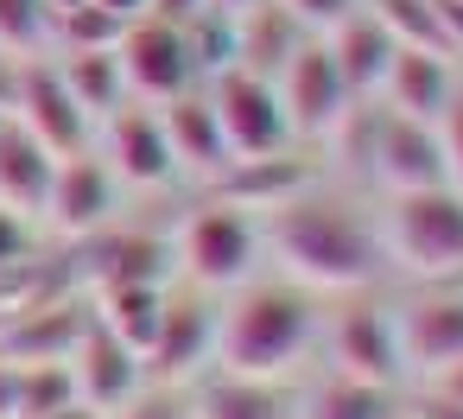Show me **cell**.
<instances>
[{"instance_id":"obj_25","label":"cell","mask_w":463,"mask_h":419,"mask_svg":"<svg viewBox=\"0 0 463 419\" xmlns=\"http://www.w3.org/2000/svg\"><path fill=\"white\" fill-rule=\"evenodd\" d=\"M165 292H172V286H96L90 311H96L102 330H115V337H121L128 349H140V362H146V349H153V337H159V318H165Z\"/></svg>"},{"instance_id":"obj_17","label":"cell","mask_w":463,"mask_h":419,"mask_svg":"<svg viewBox=\"0 0 463 419\" xmlns=\"http://www.w3.org/2000/svg\"><path fill=\"white\" fill-rule=\"evenodd\" d=\"M457 64L444 58V52H412V45H400L393 52V64H387V77H381V109H393V115H406V121H438L444 109H450V96H457Z\"/></svg>"},{"instance_id":"obj_23","label":"cell","mask_w":463,"mask_h":419,"mask_svg":"<svg viewBox=\"0 0 463 419\" xmlns=\"http://www.w3.org/2000/svg\"><path fill=\"white\" fill-rule=\"evenodd\" d=\"M191 419H292V400H286V381H254V375L210 368L197 381Z\"/></svg>"},{"instance_id":"obj_11","label":"cell","mask_w":463,"mask_h":419,"mask_svg":"<svg viewBox=\"0 0 463 419\" xmlns=\"http://www.w3.org/2000/svg\"><path fill=\"white\" fill-rule=\"evenodd\" d=\"M393 324H400V362L406 381H431L444 368L463 362V286H419L406 299H393Z\"/></svg>"},{"instance_id":"obj_15","label":"cell","mask_w":463,"mask_h":419,"mask_svg":"<svg viewBox=\"0 0 463 419\" xmlns=\"http://www.w3.org/2000/svg\"><path fill=\"white\" fill-rule=\"evenodd\" d=\"M368 185H381V197H393V191H425V185H450V178H444V147H438V121H406V115L381 109Z\"/></svg>"},{"instance_id":"obj_13","label":"cell","mask_w":463,"mask_h":419,"mask_svg":"<svg viewBox=\"0 0 463 419\" xmlns=\"http://www.w3.org/2000/svg\"><path fill=\"white\" fill-rule=\"evenodd\" d=\"M115 210H121V178L90 147L77 159H58V178H52V197H45L39 223L64 242H96L102 229H115Z\"/></svg>"},{"instance_id":"obj_30","label":"cell","mask_w":463,"mask_h":419,"mask_svg":"<svg viewBox=\"0 0 463 419\" xmlns=\"http://www.w3.org/2000/svg\"><path fill=\"white\" fill-rule=\"evenodd\" d=\"M26 248H33V223H26V216H14V210H0V273L20 267V261H26Z\"/></svg>"},{"instance_id":"obj_19","label":"cell","mask_w":463,"mask_h":419,"mask_svg":"<svg viewBox=\"0 0 463 419\" xmlns=\"http://www.w3.org/2000/svg\"><path fill=\"white\" fill-rule=\"evenodd\" d=\"M52 178H58V159L7 115V121H0V210L39 223L45 197H52Z\"/></svg>"},{"instance_id":"obj_12","label":"cell","mask_w":463,"mask_h":419,"mask_svg":"<svg viewBox=\"0 0 463 419\" xmlns=\"http://www.w3.org/2000/svg\"><path fill=\"white\" fill-rule=\"evenodd\" d=\"M96 153L121 178V191H165V185H178V159H172V140H165V121H159L153 102H121L96 128Z\"/></svg>"},{"instance_id":"obj_7","label":"cell","mask_w":463,"mask_h":419,"mask_svg":"<svg viewBox=\"0 0 463 419\" xmlns=\"http://www.w3.org/2000/svg\"><path fill=\"white\" fill-rule=\"evenodd\" d=\"M210 368H216V299L197 292V286H184V280H172L159 337L146 349V387L178 394V387L203 381Z\"/></svg>"},{"instance_id":"obj_18","label":"cell","mask_w":463,"mask_h":419,"mask_svg":"<svg viewBox=\"0 0 463 419\" xmlns=\"http://www.w3.org/2000/svg\"><path fill=\"white\" fill-rule=\"evenodd\" d=\"M292 153H298V147H292ZM292 153L235 159V166L210 185V197H222V204H235V210H248V216H267V210L292 204L305 185H317V166H311V159H292Z\"/></svg>"},{"instance_id":"obj_31","label":"cell","mask_w":463,"mask_h":419,"mask_svg":"<svg viewBox=\"0 0 463 419\" xmlns=\"http://www.w3.org/2000/svg\"><path fill=\"white\" fill-rule=\"evenodd\" d=\"M0 419H20V368L0 356Z\"/></svg>"},{"instance_id":"obj_10","label":"cell","mask_w":463,"mask_h":419,"mask_svg":"<svg viewBox=\"0 0 463 419\" xmlns=\"http://www.w3.org/2000/svg\"><path fill=\"white\" fill-rule=\"evenodd\" d=\"M273 90H279V109H286V128H292L298 147H324L330 128H336V121L349 115V102H355L324 39H305V45L286 58V71L273 77Z\"/></svg>"},{"instance_id":"obj_21","label":"cell","mask_w":463,"mask_h":419,"mask_svg":"<svg viewBox=\"0 0 463 419\" xmlns=\"http://www.w3.org/2000/svg\"><path fill=\"white\" fill-rule=\"evenodd\" d=\"M172 235L102 229L96 235V286H172Z\"/></svg>"},{"instance_id":"obj_1","label":"cell","mask_w":463,"mask_h":419,"mask_svg":"<svg viewBox=\"0 0 463 419\" xmlns=\"http://www.w3.org/2000/svg\"><path fill=\"white\" fill-rule=\"evenodd\" d=\"M260 248L273 261L279 280L305 286V292H368L381 286L393 267H387V248H381V216L355 197V191H336V185H305L292 204L267 210L260 216Z\"/></svg>"},{"instance_id":"obj_33","label":"cell","mask_w":463,"mask_h":419,"mask_svg":"<svg viewBox=\"0 0 463 419\" xmlns=\"http://www.w3.org/2000/svg\"><path fill=\"white\" fill-rule=\"evenodd\" d=\"M0 121H7V109H0Z\"/></svg>"},{"instance_id":"obj_4","label":"cell","mask_w":463,"mask_h":419,"mask_svg":"<svg viewBox=\"0 0 463 419\" xmlns=\"http://www.w3.org/2000/svg\"><path fill=\"white\" fill-rule=\"evenodd\" d=\"M260 261H267V248H260V216H248V210H235V204H222V197H210V191H203V197L184 210V223L172 229V273H178L184 286L210 292V299L248 286V280L260 273Z\"/></svg>"},{"instance_id":"obj_3","label":"cell","mask_w":463,"mask_h":419,"mask_svg":"<svg viewBox=\"0 0 463 419\" xmlns=\"http://www.w3.org/2000/svg\"><path fill=\"white\" fill-rule=\"evenodd\" d=\"M381 248L387 267L419 280V286H450L463 280V191L457 185H425V191H393L381 197Z\"/></svg>"},{"instance_id":"obj_6","label":"cell","mask_w":463,"mask_h":419,"mask_svg":"<svg viewBox=\"0 0 463 419\" xmlns=\"http://www.w3.org/2000/svg\"><path fill=\"white\" fill-rule=\"evenodd\" d=\"M203 96L216 109V128L229 140L235 159H273V153H292V128H286V109H279V90L241 64H222L216 77H203Z\"/></svg>"},{"instance_id":"obj_8","label":"cell","mask_w":463,"mask_h":419,"mask_svg":"<svg viewBox=\"0 0 463 419\" xmlns=\"http://www.w3.org/2000/svg\"><path fill=\"white\" fill-rule=\"evenodd\" d=\"M115 58H121V77H128V96L134 102H153V109L203 83V64L191 52V33L178 20H159V14L128 20Z\"/></svg>"},{"instance_id":"obj_26","label":"cell","mask_w":463,"mask_h":419,"mask_svg":"<svg viewBox=\"0 0 463 419\" xmlns=\"http://www.w3.org/2000/svg\"><path fill=\"white\" fill-rule=\"evenodd\" d=\"M400 387H374V381H349V375H317L311 387H305V400H298V413L292 419H393L400 413V400H393Z\"/></svg>"},{"instance_id":"obj_24","label":"cell","mask_w":463,"mask_h":419,"mask_svg":"<svg viewBox=\"0 0 463 419\" xmlns=\"http://www.w3.org/2000/svg\"><path fill=\"white\" fill-rule=\"evenodd\" d=\"M58 64V77H64V90L77 96V109L102 128L121 102H134L128 96V77H121V58H115V45L109 52H58L52 58Z\"/></svg>"},{"instance_id":"obj_2","label":"cell","mask_w":463,"mask_h":419,"mask_svg":"<svg viewBox=\"0 0 463 419\" xmlns=\"http://www.w3.org/2000/svg\"><path fill=\"white\" fill-rule=\"evenodd\" d=\"M317 330H324L317 292L279 273H254L248 286L216 299V368L254 381H292L298 362L317 349Z\"/></svg>"},{"instance_id":"obj_9","label":"cell","mask_w":463,"mask_h":419,"mask_svg":"<svg viewBox=\"0 0 463 419\" xmlns=\"http://www.w3.org/2000/svg\"><path fill=\"white\" fill-rule=\"evenodd\" d=\"M7 115H14V121H20L52 159H77V153L96 147V121L77 109V96L64 90V77H58L52 58H20Z\"/></svg>"},{"instance_id":"obj_16","label":"cell","mask_w":463,"mask_h":419,"mask_svg":"<svg viewBox=\"0 0 463 419\" xmlns=\"http://www.w3.org/2000/svg\"><path fill=\"white\" fill-rule=\"evenodd\" d=\"M159 121H165L178 178H197V185L210 191V185L235 166V153H229V140H222V128H216V109H210V96H203V83L184 90V96H172V102H159Z\"/></svg>"},{"instance_id":"obj_5","label":"cell","mask_w":463,"mask_h":419,"mask_svg":"<svg viewBox=\"0 0 463 419\" xmlns=\"http://www.w3.org/2000/svg\"><path fill=\"white\" fill-rule=\"evenodd\" d=\"M317 356H324L330 375L374 381V387H400V381H406V362H400L393 299H381V286H368V292H343V305L324 311Z\"/></svg>"},{"instance_id":"obj_32","label":"cell","mask_w":463,"mask_h":419,"mask_svg":"<svg viewBox=\"0 0 463 419\" xmlns=\"http://www.w3.org/2000/svg\"><path fill=\"white\" fill-rule=\"evenodd\" d=\"M178 419H191V406H184V413H178Z\"/></svg>"},{"instance_id":"obj_28","label":"cell","mask_w":463,"mask_h":419,"mask_svg":"<svg viewBox=\"0 0 463 419\" xmlns=\"http://www.w3.org/2000/svg\"><path fill=\"white\" fill-rule=\"evenodd\" d=\"M279 7H286V14L311 33V39H324V33H336V26L362 7V0H279Z\"/></svg>"},{"instance_id":"obj_27","label":"cell","mask_w":463,"mask_h":419,"mask_svg":"<svg viewBox=\"0 0 463 419\" xmlns=\"http://www.w3.org/2000/svg\"><path fill=\"white\" fill-rule=\"evenodd\" d=\"M52 45V0H0V52L45 58Z\"/></svg>"},{"instance_id":"obj_22","label":"cell","mask_w":463,"mask_h":419,"mask_svg":"<svg viewBox=\"0 0 463 419\" xmlns=\"http://www.w3.org/2000/svg\"><path fill=\"white\" fill-rule=\"evenodd\" d=\"M305 39H311V33L279 7V0H254V7L235 14V64L254 71V77H267V83L286 71V58H292Z\"/></svg>"},{"instance_id":"obj_14","label":"cell","mask_w":463,"mask_h":419,"mask_svg":"<svg viewBox=\"0 0 463 419\" xmlns=\"http://www.w3.org/2000/svg\"><path fill=\"white\" fill-rule=\"evenodd\" d=\"M64 362H71L77 400H83L96 419H115V413H128V406L146 394V362H140V349H128L115 330H102L96 311H90V324H83V337H77V349H71Z\"/></svg>"},{"instance_id":"obj_20","label":"cell","mask_w":463,"mask_h":419,"mask_svg":"<svg viewBox=\"0 0 463 419\" xmlns=\"http://www.w3.org/2000/svg\"><path fill=\"white\" fill-rule=\"evenodd\" d=\"M324 45H330V58H336V71H343V83H349V96L355 102H368V96H381V77H387V64H393V33L368 14V0L336 26V33H324Z\"/></svg>"},{"instance_id":"obj_29","label":"cell","mask_w":463,"mask_h":419,"mask_svg":"<svg viewBox=\"0 0 463 419\" xmlns=\"http://www.w3.org/2000/svg\"><path fill=\"white\" fill-rule=\"evenodd\" d=\"M438 147H444V178L463 191V83H457L450 109L438 115Z\"/></svg>"}]
</instances>
